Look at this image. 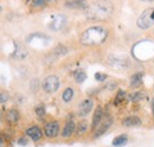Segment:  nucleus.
Segmentation results:
<instances>
[{"instance_id": "nucleus-9", "label": "nucleus", "mask_w": 154, "mask_h": 147, "mask_svg": "<svg viewBox=\"0 0 154 147\" xmlns=\"http://www.w3.org/2000/svg\"><path fill=\"white\" fill-rule=\"evenodd\" d=\"M94 107V101L93 99H85L81 102L79 107H78V115L79 116H87Z\"/></svg>"}, {"instance_id": "nucleus-3", "label": "nucleus", "mask_w": 154, "mask_h": 147, "mask_svg": "<svg viewBox=\"0 0 154 147\" xmlns=\"http://www.w3.org/2000/svg\"><path fill=\"white\" fill-rule=\"evenodd\" d=\"M136 25L141 30H147L154 25V7L146 8L136 20Z\"/></svg>"}, {"instance_id": "nucleus-17", "label": "nucleus", "mask_w": 154, "mask_h": 147, "mask_svg": "<svg viewBox=\"0 0 154 147\" xmlns=\"http://www.w3.org/2000/svg\"><path fill=\"white\" fill-rule=\"evenodd\" d=\"M142 77H143L142 74H135V75H133L131 77V82H129L131 88H139L142 84Z\"/></svg>"}, {"instance_id": "nucleus-2", "label": "nucleus", "mask_w": 154, "mask_h": 147, "mask_svg": "<svg viewBox=\"0 0 154 147\" xmlns=\"http://www.w3.org/2000/svg\"><path fill=\"white\" fill-rule=\"evenodd\" d=\"M113 12V5L108 0H100L88 7V16L95 20L107 19Z\"/></svg>"}, {"instance_id": "nucleus-4", "label": "nucleus", "mask_w": 154, "mask_h": 147, "mask_svg": "<svg viewBox=\"0 0 154 147\" xmlns=\"http://www.w3.org/2000/svg\"><path fill=\"white\" fill-rule=\"evenodd\" d=\"M59 86H60V82H59L58 76L56 75H49L42 82L43 90L48 94H55L59 89Z\"/></svg>"}, {"instance_id": "nucleus-29", "label": "nucleus", "mask_w": 154, "mask_h": 147, "mask_svg": "<svg viewBox=\"0 0 154 147\" xmlns=\"http://www.w3.org/2000/svg\"><path fill=\"white\" fill-rule=\"evenodd\" d=\"M18 142H19V145H24V146H25V145L27 144V140H26L25 138H20L19 140H18Z\"/></svg>"}, {"instance_id": "nucleus-27", "label": "nucleus", "mask_w": 154, "mask_h": 147, "mask_svg": "<svg viewBox=\"0 0 154 147\" xmlns=\"http://www.w3.org/2000/svg\"><path fill=\"white\" fill-rule=\"evenodd\" d=\"M108 78V75L104 73H96L95 74V80L98 81V82H103Z\"/></svg>"}, {"instance_id": "nucleus-5", "label": "nucleus", "mask_w": 154, "mask_h": 147, "mask_svg": "<svg viewBox=\"0 0 154 147\" xmlns=\"http://www.w3.org/2000/svg\"><path fill=\"white\" fill-rule=\"evenodd\" d=\"M66 21H68L66 16H64V14H62V13H58V14L52 16V18L50 20L48 27H49L51 31H54V32H58V31H60V30L66 25Z\"/></svg>"}, {"instance_id": "nucleus-1", "label": "nucleus", "mask_w": 154, "mask_h": 147, "mask_svg": "<svg viewBox=\"0 0 154 147\" xmlns=\"http://www.w3.org/2000/svg\"><path fill=\"white\" fill-rule=\"evenodd\" d=\"M108 36H109V31L107 27L101 25H95V26L88 27L81 33L79 42L84 46H96L104 43Z\"/></svg>"}, {"instance_id": "nucleus-26", "label": "nucleus", "mask_w": 154, "mask_h": 147, "mask_svg": "<svg viewBox=\"0 0 154 147\" xmlns=\"http://www.w3.org/2000/svg\"><path fill=\"white\" fill-rule=\"evenodd\" d=\"M8 100H10L8 92L5 90H0V103H6Z\"/></svg>"}, {"instance_id": "nucleus-11", "label": "nucleus", "mask_w": 154, "mask_h": 147, "mask_svg": "<svg viewBox=\"0 0 154 147\" xmlns=\"http://www.w3.org/2000/svg\"><path fill=\"white\" fill-rule=\"evenodd\" d=\"M103 109H102V107H97L95 111H94V115H93V121H91V130L93 132H95L96 128L98 127V125L101 124V121H102V119H103Z\"/></svg>"}, {"instance_id": "nucleus-8", "label": "nucleus", "mask_w": 154, "mask_h": 147, "mask_svg": "<svg viewBox=\"0 0 154 147\" xmlns=\"http://www.w3.org/2000/svg\"><path fill=\"white\" fill-rule=\"evenodd\" d=\"M112 125H113V117L112 116H106L104 119H102L101 124L98 125V127L95 130V138H98L102 134H104L108 129L110 128Z\"/></svg>"}, {"instance_id": "nucleus-22", "label": "nucleus", "mask_w": 154, "mask_h": 147, "mask_svg": "<svg viewBox=\"0 0 154 147\" xmlns=\"http://www.w3.org/2000/svg\"><path fill=\"white\" fill-rule=\"evenodd\" d=\"M129 99H131L132 102H140V101H142L143 99H146V92H134V94H131Z\"/></svg>"}, {"instance_id": "nucleus-30", "label": "nucleus", "mask_w": 154, "mask_h": 147, "mask_svg": "<svg viewBox=\"0 0 154 147\" xmlns=\"http://www.w3.org/2000/svg\"><path fill=\"white\" fill-rule=\"evenodd\" d=\"M142 2H154V0H140Z\"/></svg>"}, {"instance_id": "nucleus-6", "label": "nucleus", "mask_w": 154, "mask_h": 147, "mask_svg": "<svg viewBox=\"0 0 154 147\" xmlns=\"http://www.w3.org/2000/svg\"><path fill=\"white\" fill-rule=\"evenodd\" d=\"M108 64L117 70H123L129 67V59L126 56H110L108 59Z\"/></svg>"}, {"instance_id": "nucleus-34", "label": "nucleus", "mask_w": 154, "mask_h": 147, "mask_svg": "<svg viewBox=\"0 0 154 147\" xmlns=\"http://www.w3.org/2000/svg\"><path fill=\"white\" fill-rule=\"evenodd\" d=\"M0 119H1V110H0Z\"/></svg>"}, {"instance_id": "nucleus-21", "label": "nucleus", "mask_w": 154, "mask_h": 147, "mask_svg": "<svg viewBox=\"0 0 154 147\" xmlns=\"http://www.w3.org/2000/svg\"><path fill=\"white\" fill-rule=\"evenodd\" d=\"M89 128V125H88V122L85 121V120H83V121H79L78 124H77L76 126V132L78 135H82V134H84L87 130Z\"/></svg>"}, {"instance_id": "nucleus-32", "label": "nucleus", "mask_w": 154, "mask_h": 147, "mask_svg": "<svg viewBox=\"0 0 154 147\" xmlns=\"http://www.w3.org/2000/svg\"><path fill=\"white\" fill-rule=\"evenodd\" d=\"M2 146V140H1V139H0V147Z\"/></svg>"}, {"instance_id": "nucleus-28", "label": "nucleus", "mask_w": 154, "mask_h": 147, "mask_svg": "<svg viewBox=\"0 0 154 147\" xmlns=\"http://www.w3.org/2000/svg\"><path fill=\"white\" fill-rule=\"evenodd\" d=\"M115 88H116V83H108L107 84V89H109V90H113Z\"/></svg>"}, {"instance_id": "nucleus-24", "label": "nucleus", "mask_w": 154, "mask_h": 147, "mask_svg": "<svg viewBox=\"0 0 154 147\" xmlns=\"http://www.w3.org/2000/svg\"><path fill=\"white\" fill-rule=\"evenodd\" d=\"M74 75H75V81H76L77 83H83L87 80V74L83 70H77Z\"/></svg>"}, {"instance_id": "nucleus-23", "label": "nucleus", "mask_w": 154, "mask_h": 147, "mask_svg": "<svg viewBox=\"0 0 154 147\" xmlns=\"http://www.w3.org/2000/svg\"><path fill=\"white\" fill-rule=\"evenodd\" d=\"M125 99H126V92L125 90H119L117 92V94H116L115 96V100H114V105L115 106H120L123 101H125Z\"/></svg>"}, {"instance_id": "nucleus-33", "label": "nucleus", "mask_w": 154, "mask_h": 147, "mask_svg": "<svg viewBox=\"0 0 154 147\" xmlns=\"http://www.w3.org/2000/svg\"><path fill=\"white\" fill-rule=\"evenodd\" d=\"M2 12V7H1V5H0V13Z\"/></svg>"}, {"instance_id": "nucleus-7", "label": "nucleus", "mask_w": 154, "mask_h": 147, "mask_svg": "<svg viewBox=\"0 0 154 147\" xmlns=\"http://www.w3.org/2000/svg\"><path fill=\"white\" fill-rule=\"evenodd\" d=\"M59 133V124L58 121H49L44 127V134L48 138H56Z\"/></svg>"}, {"instance_id": "nucleus-18", "label": "nucleus", "mask_w": 154, "mask_h": 147, "mask_svg": "<svg viewBox=\"0 0 154 147\" xmlns=\"http://www.w3.org/2000/svg\"><path fill=\"white\" fill-rule=\"evenodd\" d=\"M127 142H128V136H127V134H120V135H117L116 138H114V140H113V146H115V147L125 146Z\"/></svg>"}, {"instance_id": "nucleus-16", "label": "nucleus", "mask_w": 154, "mask_h": 147, "mask_svg": "<svg viewBox=\"0 0 154 147\" xmlns=\"http://www.w3.org/2000/svg\"><path fill=\"white\" fill-rule=\"evenodd\" d=\"M18 120H19V113H18L17 110L16 109L7 110V113H6V121H7L8 124L14 125V124L18 122Z\"/></svg>"}, {"instance_id": "nucleus-31", "label": "nucleus", "mask_w": 154, "mask_h": 147, "mask_svg": "<svg viewBox=\"0 0 154 147\" xmlns=\"http://www.w3.org/2000/svg\"><path fill=\"white\" fill-rule=\"evenodd\" d=\"M152 109H153V115H154V101H153V105H152Z\"/></svg>"}, {"instance_id": "nucleus-25", "label": "nucleus", "mask_w": 154, "mask_h": 147, "mask_svg": "<svg viewBox=\"0 0 154 147\" xmlns=\"http://www.w3.org/2000/svg\"><path fill=\"white\" fill-rule=\"evenodd\" d=\"M35 111L37 114V116L39 117H44L45 116V107L43 105H38L36 108H35Z\"/></svg>"}, {"instance_id": "nucleus-15", "label": "nucleus", "mask_w": 154, "mask_h": 147, "mask_svg": "<svg viewBox=\"0 0 154 147\" xmlns=\"http://www.w3.org/2000/svg\"><path fill=\"white\" fill-rule=\"evenodd\" d=\"M65 6L69 8H75V10H82V8L88 7L85 0H68L65 2Z\"/></svg>"}, {"instance_id": "nucleus-14", "label": "nucleus", "mask_w": 154, "mask_h": 147, "mask_svg": "<svg viewBox=\"0 0 154 147\" xmlns=\"http://www.w3.org/2000/svg\"><path fill=\"white\" fill-rule=\"evenodd\" d=\"M75 130H76V124L72 120H70L64 125V128L62 130V136L63 138H70L75 133Z\"/></svg>"}, {"instance_id": "nucleus-20", "label": "nucleus", "mask_w": 154, "mask_h": 147, "mask_svg": "<svg viewBox=\"0 0 154 147\" xmlns=\"http://www.w3.org/2000/svg\"><path fill=\"white\" fill-rule=\"evenodd\" d=\"M74 95H75L74 89L69 87V88H66V89L63 92V94H62V100L68 103V102H70V101L74 99Z\"/></svg>"}, {"instance_id": "nucleus-35", "label": "nucleus", "mask_w": 154, "mask_h": 147, "mask_svg": "<svg viewBox=\"0 0 154 147\" xmlns=\"http://www.w3.org/2000/svg\"><path fill=\"white\" fill-rule=\"evenodd\" d=\"M66 1H68V0H66Z\"/></svg>"}, {"instance_id": "nucleus-19", "label": "nucleus", "mask_w": 154, "mask_h": 147, "mask_svg": "<svg viewBox=\"0 0 154 147\" xmlns=\"http://www.w3.org/2000/svg\"><path fill=\"white\" fill-rule=\"evenodd\" d=\"M68 52H69L68 48H66V46H64V45H62V44L57 45V46L52 50V55L55 56L56 58H58V57H63V56L66 55Z\"/></svg>"}, {"instance_id": "nucleus-10", "label": "nucleus", "mask_w": 154, "mask_h": 147, "mask_svg": "<svg viewBox=\"0 0 154 147\" xmlns=\"http://www.w3.org/2000/svg\"><path fill=\"white\" fill-rule=\"evenodd\" d=\"M14 45H16V48H14V51L12 52L11 57L14 58V59H25V58L29 56L27 49L24 48L19 43H14Z\"/></svg>"}, {"instance_id": "nucleus-12", "label": "nucleus", "mask_w": 154, "mask_h": 147, "mask_svg": "<svg viewBox=\"0 0 154 147\" xmlns=\"http://www.w3.org/2000/svg\"><path fill=\"white\" fill-rule=\"evenodd\" d=\"M25 133L33 141H39L42 139V136H43V132H42V129L39 128L38 126H31V127H29V128L26 129Z\"/></svg>"}, {"instance_id": "nucleus-13", "label": "nucleus", "mask_w": 154, "mask_h": 147, "mask_svg": "<svg viewBox=\"0 0 154 147\" xmlns=\"http://www.w3.org/2000/svg\"><path fill=\"white\" fill-rule=\"evenodd\" d=\"M142 124L141 119L139 116H135V115H132V116H127L123 119L122 121V125L125 127H137Z\"/></svg>"}]
</instances>
